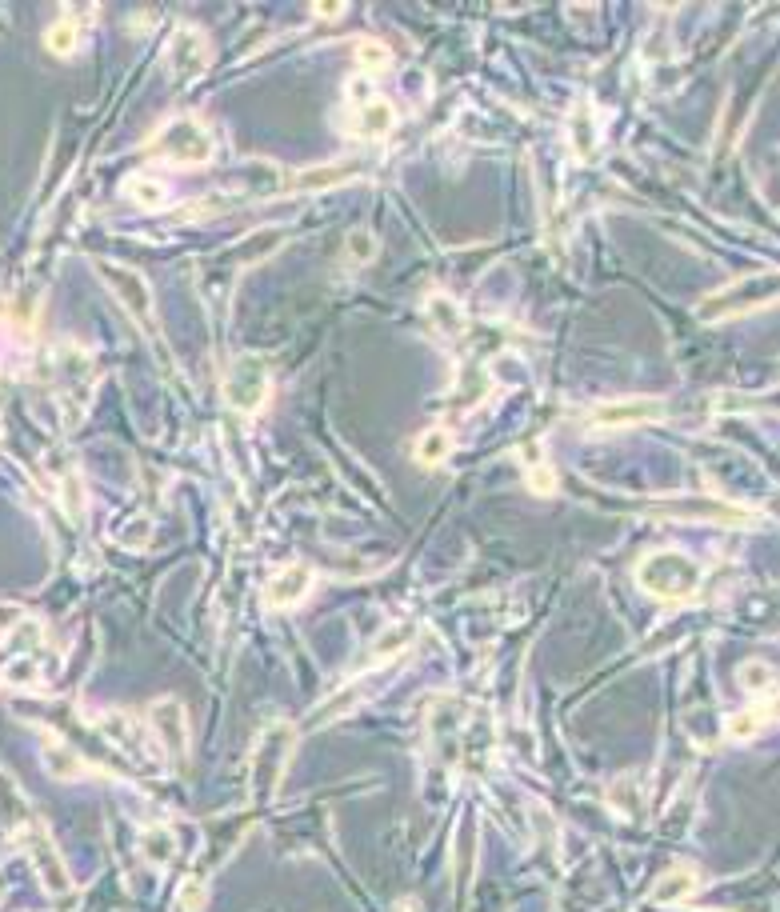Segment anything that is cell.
<instances>
[{
	"mask_svg": "<svg viewBox=\"0 0 780 912\" xmlns=\"http://www.w3.org/2000/svg\"><path fill=\"white\" fill-rule=\"evenodd\" d=\"M700 560H692L688 552H676V548H660V552H648L640 564H636V584L656 596V600H668V604H680V600H692L696 588H700Z\"/></svg>",
	"mask_w": 780,
	"mask_h": 912,
	"instance_id": "6da1fadb",
	"label": "cell"
},
{
	"mask_svg": "<svg viewBox=\"0 0 780 912\" xmlns=\"http://www.w3.org/2000/svg\"><path fill=\"white\" fill-rule=\"evenodd\" d=\"M148 152L156 160L180 164V168H200L216 156V136L208 132V124L200 116H172L148 144Z\"/></svg>",
	"mask_w": 780,
	"mask_h": 912,
	"instance_id": "7a4b0ae2",
	"label": "cell"
},
{
	"mask_svg": "<svg viewBox=\"0 0 780 912\" xmlns=\"http://www.w3.org/2000/svg\"><path fill=\"white\" fill-rule=\"evenodd\" d=\"M220 392L224 400L236 408V412H260L268 392H272V376H268V364L260 356H236L228 368H224V380H220Z\"/></svg>",
	"mask_w": 780,
	"mask_h": 912,
	"instance_id": "3957f363",
	"label": "cell"
},
{
	"mask_svg": "<svg viewBox=\"0 0 780 912\" xmlns=\"http://www.w3.org/2000/svg\"><path fill=\"white\" fill-rule=\"evenodd\" d=\"M348 96L356 100V104L348 108V132H352V136H360V140H380V136H388V132L396 128V108H392L384 96H376L368 80H356V84L348 88Z\"/></svg>",
	"mask_w": 780,
	"mask_h": 912,
	"instance_id": "277c9868",
	"label": "cell"
},
{
	"mask_svg": "<svg viewBox=\"0 0 780 912\" xmlns=\"http://www.w3.org/2000/svg\"><path fill=\"white\" fill-rule=\"evenodd\" d=\"M164 64H168V72H172L180 84L200 80V76L208 72V64H212V44H208V36H204L200 28H192V24L176 28V36L168 40Z\"/></svg>",
	"mask_w": 780,
	"mask_h": 912,
	"instance_id": "5b68a950",
	"label": "cell"
},
{
	"mask_svg": "<svg viewBox=\"0 0 780 912\" xmlns=\"http://www.w3.org/2000/svg\"><path fill=\"white\" fill-rule=\"evenodd\" d=\"M100 276H104V284L116 292V300L128 308V316L132 320H140L144 328H152V288H148V280L136 272V268H128V264H100Z\"/></svg>",
	"mask_w": 780,
	"mask_h": 912,
	"instance_id": "8992f818",
	"label": "cell"
},
{
	"mask_svg": "<svg viewBox=\"0 0 780 912\" xmlns=\"http://www.w3.org/2000/svg\"><path fill=\"white\" fill-rule=\"evenodd\" d=\"M776 296V280L768 276H744V280H736V284H728L724 292H716V296H708L704 304H700V316L704 320H716V316H724V312H748V308H756V304H764V300H772Z\"/></svg>",
	"mask_w": 780,
	"mask_h": 912,
	"instance_id": "52a82bcc",
	"label": "cell"
},
{
	"mask_svg": "<svg viewBox=\"0 0 780 912\" xmlns=\"http://www.w3.org/2000/svg\"><path fill=\"white\" fill-rule=\"evenodd\" d=\"M288 748H292V732H288L284 724H272V728L260 732L256 752H252V780H256L264 792L284 776V768H288Z\"/></svg>",
	"mask_w": 780,
	"mask_h": 912,
	"instance_id": "ba28073f",
	"label": "cell"
},
{
	"mask_svg": "<svg viewBox=\"0 0 780 912\" xmlns=\"http://www.w3.org/2000/svg\"><path fill=\"white\" fill-rule=\"evenodd\" d=\"M148 728L156 736V744L172 756V760H184L188 756V720H184V704L180 700H156L148 708Z\"/></svg>",
	"mask_w": 780,
	"mask_h": 912,
	"instance_id": "9c48e42d",
	"label": "cell"
},
{
	"mask_svg": "<svg viewBox=\"0 0 780 912\" xmlns=\"http://www.w3.org/2000/svg\"><path fill=\"white\" fill-rule=\"evenodd\" d=\"M664 416V404L652 400V396H636V400H608L592 412V424H604V428H620V424H644V420H660Z\"/></svg>",
	"mask_w": 780,
	"mask_h": 912,
	"instance_id": "30bf717a",
	"label": "cell"
},
{
	"mask_svg": "<svg viewBox=\"0 0 780 912\" xmlns=\"http://www.w3.org/2000/svg\"><path fill=\"white\" fill-rule=\"evenodd\" d=\"M308 592H312V568H308V564H284V568L268 580V588H264V596H268L272 608H292V604H300Z\"/></svg>",
	"mask_w": 780,
	"mask_h": 912,
	"instance_id": "8fae6325",
	"label": "cell"
},
{
	"mask_svg": "<svg viewBox=\"0 0 780 912\" xmlns=\"http://www.w3.org/2000/svg\"><path fill=\"white\" fill-rule=\"evenodd\" d=\"M696 872L692 868H668L660 880H656V888H652V900L656 904H680V900H688L692 892H696Z\"/></svg>",
	"mask_w": 780,
	"mask_h": 912,
	"instance_id": "7c38bea8",
	"label": "cell"
},
{
	"mask_svg": "<svg viewBox=\"0 0 780 912\" xmlns=\"http://www.w3.org/2000/svg\"><path fill=\"white\" fill-rule=\"evenodd\" d=\"M772 684H776V668L772 664H764V660H744L740 664V688L744 692H752V696L768 692L772 696Z\"/></svg>",
	"mask_w": 780,
	"mask_h": 912,
	"instance_id": "4fadbf2b",
	"label": "cell"
},
{
	"mask_svg": "<svg viewBox=\"0 0 780 912\" xmlns=\"http://www.w3.org/2000/svg\"><path fill=\"white\" fill-rule=\"evenodd\" d=\"M44 44L56 52V56H72L76 52V44H80V28H76V20H56L48 32H44Z\"/></svg>",
	"mask_w": 780,
	"mask_h": 912,
	"instance_id": "5bb4252c",
	"label": "cell"
},
{
	"mask_svg": "<svg viewBox=\"0 0 780 912\" xmlns=\"http://www.w3.org/2000/svg\"><path fill=\"white\" fill-rule=\"evenodd\" d=\"M768 716H772V704H768V708H764V704H760V708H748V712H740V716L728 720V736H732V740H748V736H756V732L768 724Z\"/></svg>",
	"mask_w": 780,
	"mask_h": 912,
	"instance_id": "9a60e30c",
	"label": "cell"
},
{
	"mask_svg": "<svg viewBox=\"0 0 780 912\" xmlns=\"http://www.w3.org/2000/svg\"><path fill=\"white\" fill-rule=\"evenodd\" d=\"M412 452H416L420 464H440V460L448 456V432H444V428H428V432L416 440Z\"/></svg>",
	"mask_w": 780,
	"mask_h": 912,
	"instance_id": "2e32d148",
	"label": "cell"
},
{
	"mask_svg": "<svg viewBox=\"0 0 780 912\" xmlns=\"http://www.w3.org/2000/svg\"><path fill=\"white\" fill-rule=\"evenodd\" d=\"M412 640V624H392L380 640H376V660H388V656H396L404 644Z\"/></svg>",
	"mask_w": 780,
	"mask_h": 912,
	"instance_id": "e0dca14e",
	"label": "cell"
},
{
	"mask_svg": "<svg viewBox=\"0 0 780 912\" xmlns=\"http://www.w3.org/2000/svg\"><path fill=\"white\" fill-rule=\"evenodd\" d=\"M48 772L60 776V780H76L84 772V764L68 752V748H48Z\"/></svg>",
	"mask_w": 780,
	"mask_h": 912,
	"instance_id": "ac0fdd59",
	"label": "cell"
},
{
	"mask_svg": "<svg viewBox=\"0 0 780 912\" xmlns=\"http://www.w3.org/2000/svg\"><path fill=\"white\" fill-rule=\"evenodd\" d=\"M128 196H132V200H140L144 208H156V204L164 200V188H160V184H152V180H144V176H136V180H128Z\"/></svg>",
	"mask_w": 780,
	"mask_h": 912,
	"instance_id": "d6986e66",
	"label": "cell"
},
{
	"mask_svg": "<svg viewBox=\"0 0 780 912\" xmlns=\"http://www.w3.org/2000/svg\"><path fill=\"white\" fill-rule=\"evenodd\" d=\"M356 60H360L364 68H372V72H376V68H384V64H388V48H384V44H376V40H360V44H356Z\"/></svg>",
	"mask_w": 780,
	"mask_h": 912,
	"instance_id": "ffe728a7",
	"label": "cell"
},
{
	"mask_svg": "<svg viewBox=\"0 0 780 912\" xmlns=\"http://www.w3.org/2000/svg\"><path fill=\"white\" fill-rule=\"evenodd\" d=\"M528 484H532L540 496H552V492H556V476H552L548 464H532V468H528Z\"/></svg>",
	"mask_w": 780,
	"mask_h": 912,
	"instance_id": "44dd1931",
	"label": "cell"
},
{
	"mask_svg": "<svg viewBox=\"0 0 780 912\" xmlns=\"http://www.w3.org/2000/svg\"><path fill=\"white\" fill-rule=\"evenodd\" d=\"M348 256H356V260H372L376 256V244H372V232H352L348 236Z\"/></svg>",
	"mask_w": 780,
	"mask_h": 912,
	"instance_id": "7402d4cb",
	"label": "cell"
},
{
	"mask_svg": "<svg viewBox=\"0 0 780 912\" xmlns=\"http://www.w3.org/2000/svg\"><path fill=\"white\" fill-rule=\"evenodd\" d=\"M432 312H436V320H440V328L448 324V332H460V312H456V304L452 300H432Z\"/></svg>",
	"mask_w": 780,
	"mask_h": 912,
	"instance_id": "603a6c76",
	"label": "cell"
},
{
	"mask_svg": "<svg viewBox=\"0 0 780 912\" xmlns=\"http://www.w3.org/2000/svg\"><path fill=\"white\" fill-rule=\"evenodd\" d=\"M116 540H120V544H132V548L148 544V520H132L128 532H116Z\"/></svg>",
	"mask_w": 780,
	"mask_h": 912,
	"instance_id": "cb8c5ba5",
	"label": "cell"
}]
</instances>
